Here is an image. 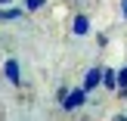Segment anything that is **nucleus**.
Returning a JSON list of instances; mask_svg holds the SVG:
<instances>
[{
    "instance_id": "1",
    "label": "nucleus",
    "mask_w": 127,
    "mask_h": 121,
    "mask_svg": "<svg viewBox=\"0 0 127 121\" xmlns=\"http://www.w3.org/2000/svg\"><path fill=\"white\" fill-rule=\"evenodd\" d=\"M84 103H87V90H71L65 99H62V109H65V112H74V109H81Z\"/></svg>"
},
{
    "instance_id": "2",
    "label": "nucleus",
    "mask_w": 127,
    "mask_h": 121,
    "mask_svg": "<svg viewBox=\"0 0 127 121\" xmlns=\"http://www.w3.org/2000/svg\"><path fill=\"white\" fill-rule=\"evenodd\" d=\"M3 72H6V81H9V84H22V81H19V62L16 59H6Z\"/></svg>"
},
{
    "instance_id": "3",
    "label": "nucleus",
    "mask_w": 127,
    "mask_h": 121,
    "mask_svg": "<svg viewBox=\"0 0 127 121\" xmlns=\"http://www.w3.org/2000/svg\"><path fill=\"white\" fill-rule=\"evenodd\" d=\"M99 78H102V72H99V68H90V72H87V81H84V90H93V87L99 84Z\"/></svg>"
},
{
    "instance_id": "4",
    "label": "nucleus",
    "mask_w": 127,
    "mask_h": 121,
    "mask_svg": "<svg viewBox=\"0 0 127 121\" xmlns=\"http://www.w3.org/2000/svg\"><path fill=\"white\" fill-rule=\"evenodd\" d=\"M102 78H105L102 84L109 87V90H115V87H118V75H115V72H102Z\"/></svg>"
},
{
    "instance_id": "5",
    "label": "nucleus",
    "mask_w": 127,
    "mask_h": 121,
    "mask_svg": "<svg viewBox=\"0 0 127 121\" xmlns=\"http://www.w3.org/2000/svg\"><path fill=\"white\" fill-rule=\"evenodd\" d=\"M74 31H78V34H87V16H78V19H74Z\"/></svg>"
},
{
    "instance_id": "6",
    "label": "nucleus",
    "mask_w": 127,
    "mask_h": 121,
    "mask_svg": "<svg viewBox=\"0 0 127 121\" xmlns=\"http://www.w3.org/2000/svg\"><path fill=\"white\" fill-rule=\"evenodd\" d=\"M118 87H121V90H127V68H121V72H118Z\"/></svg>"
},
{
    "instance_id": "7",
    "label": "nucleus",
    "mask_w": 127,
    "mask_h": 121,
    "mask_svg": "<svg viewBox=\"0 0 127 121\" xmlns=\"http://www.w3.org/2000/svg\"><path fill=\"white\" fill-rule=\"evenodd\" d=\"M19 16H22L19 9H6V12H0V22H3V19H19Z\"/></svg>"
},
{
    "instance_id": "8",
    "label": "nucleus",
    "mask_w": 127,
    "mask_h": 121,
    "mask_svg": "<svg viewBox=\"0 0 127 121\" xmlns=\"http://www.w3.org/2000/svg\"><path fill=\"white\" fill-rule=\"evenodd\" d=\"M25 6L28 9H37V6H43V0H25Z\"/></svg>"
},
{
    "instance_id": "9",
    "label": "nucleus",
    "mask_w": 127,
    "mask_h": 121,
    "mask_svg": "<svg viewBox=\"0 0 127 121\" xmlns=\"http://www.w3.org/2000/svg\"><path fill=\"white\" fill-rule=\"evenodd\" d=\"M121 12H124V19H127V0H124V3H121Z\"/></svg>"
},
{
    "instance_id": "10",
    "label": "nucleus",
    "mask_w": 127,
    "mask_h": 121,
    "mask_svg": "<svg viewBox=\"0 0 127 121\" xmlns=\"http://www.w3.org/2000/svg\"><path fill=\"white\" fill-rule=\"evenodd\" d=\"M0 3H9V0H0Z\"/></svg>"
}]
</instances>
